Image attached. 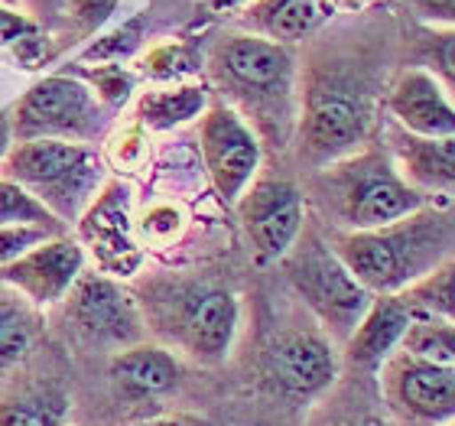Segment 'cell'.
<instances>
[{"mask_svg": "<svg viewBox=\"0 0 455 426\" xmlns=\"http://www.w3.org/2000/svg\"><path fill=\"white\" fill-rule=\"evenodd\" d=\"M364 56L341 46L329 56L319 52L299 78L293 143L309 170H323L368 143L380 85L374 66H364Z\"/></svg>", "mask_w": 455, "mask_h": 426, "instance_id": "1", "label": "cell"}, {"mask_svg": "<svg viewBox=\"0 0 455 426\" xmlns=\"http://www.w3.org/2000/svg\"><path fill=\"white\" fill-rule=\"evenodd\" d=\"M209 78L225 105L251 124L260 143L283 150L293 143L299 117V72L290 46L228 29L212 39Z\"/></svg>", "mask_w": 455, "mask_h": 426, "instance_id": "2", "label": "cell"}, {"mask_svg": "<svg viewBox=\"0 0 455 426\" xmlns=\"http://www.w3.org/2000/svg\"><path fill=\"white\" fill-rule=\"evenodd\" d=\"M329 245L371 296H397L452 261L455 221L449 202L423 205L384 228L332 231Z\"/></svg>", "mask_w": 455, "mask_h": 426, "instance_id": "3", "label": "cell"}, {"mask_svg": "<svg viewBox=\"0 0 455 426\" xmlns=\"http://www.w3.org/2000/svg\"><path fill=\"white\" fill-rule=\"evenodd\" d=\"M309 192L332 231H371L429 205V196L397 173L390 153L371 143L315 170Z\"/></svg>", "mask_w": 455, "mask_h": 426, "instance_id": "4", "label": "cell"}, {"mask_svg": "<svg viewBox=\"0 0 455 426\" xmlns=\"http://www.w3.org/2000/svg\"><path fill=\"white\" fill-rule=\"evenodd\" d=\"M133 296L143 313V326L160 335V345L180 349L199 365H219L228 358L241 329V303L228 286L166 277Z\"/></svg>", "mask_w": 455, "mask_h": 426, "instance_id": "5", "label": "cell"}, {"mask_svg": "<svg viewBox=\"0 0 455 426\" xmlns=\"http://www.w3.org/2000/svg\"><path fill=\"white\" fill-rule=\"evenodd\" d=\"M0 176L27 189L59 225H72L105 186V160L82 143L27 141L7 150Z\"/></svg>", "mask_w": 455, "mask_h": 426, "instance_id": "6", "label": "cell"}, {"mask_svg": "<svg viewBox=\"0 0 455 426\" xmlns=\"http://www.w3.org/2000/svg\"><path fill=\"white\" fill-rule=\"evenodd\" d=\"M280 264H283L299 300L319 319V329L332 342L345 345L361 316L368 313L374 296L351 277L348 267L341 264L325 231L306 221L293 247L280 257Z\"/></svg>", "mask_w": 455, "mask_h": 426, "instance_id": "7", "label": "cell"}, {"mask_svg": "<svg viewBox=\"0 0 455 426\" xmlns=\"http://www.w3.org/2000/svg\"><path fill=\"white\" fill-rule=\"evenodd\" d=\"M111 114V108L101 105L82 78L46 76L33 82L10 108V131L13 143L66 141L95 147L98 141H105Z\"/></svg>", "mask_w": 455, "mask_h": 426, "instance_id": "8", "label": "cell"}, {"mask_svg": "<svg viewBox=\"0 0 455 426\" xmlns=\"http://www.w3.org/2000/svg\"><path fill=\"white\" fill-rule=\"evenodd\" d=\"M59 306L68 329L88 345L121 351L147 335L137 296L108 274H82Z\"/></svg>", "mask_w": 455, "mask_h": 426, "instance_id": "9", "label": "cell"}, {"mask_svg": "<svg viewBox=\"0 0 455 426\" xmlns=\"http://www.w3.org/2000/svg\"><path fill=\"white\" fill-rule=\"evenodd\" d=\"M380 398L390 417L403 426H452L455 420V365H436L394 351L378 368Z\"/></svg>", "mask_w": 455, "mask_h": 426, "instance_id": "10", "label": "cell"}, {"mask_svg": "<svg viewBox=\"0 0 455 426\" xmlns=\"http://www.w3.org/2000/svg\"><path fill=\"white\" fill-rule=\"evenodd\" d=\"M199 147L215 192L221 196V202L235 205L260 173V160H264L260 137L251 131V124L241 114L219 101L202 114Z\"/></svg>", "mask_w": 455, "mask_h": 426, "instance_id": "11", "label": "cell"}, {"mask_svg": "<svg viewBox=\"0 0 455 426\" xmlns=\"http://www.w3.org/2000/svg\"><path fill=\"white\" fill-rule=\"evenodd\" d=\"M235 205L260 264L280 261L306 225L303 192L290 180H274V176L254 180Z\"/></svg>", "mask_w": 455, "mask_h": 426, "instance_id": "12", "label": "cell"}, {"mask_svg": "<svg viewBox=\"0 0 455 426\" xmlns=\"http://www.w3.org/2000/svg\"><path fill=\"white\" fill-rule=\"evenodd\" d=\"M133 196L121 180H108L88 209L78 215V245L92 247L101 274L133 277L140 267V247L133 237Z\"/></svg>", "mask_w": 455, "mask_h": 426, "instance_id": "13", "label": "cell"}, {"mask_svg": "<svg viewBox=\"0 0 455 426\" xmlns=\"http://www.w3.org/2000/svg\"><path fill=\"white\" fill-rule=\"evenodd\" d=\"M267 374L290 398H319L339 381L341 351L323 329L280 332L267 349Z\"/></svg>", "mask_w": 455, "mask_h": 426, "instance_id": "14", "label": "cell"}, {"mask_svg": "<svg viewBox=\"0 0 455 426\" xmlns=\"http://www.w3.org/2000/svg\"><path fill=\"white\" fill-rule=\"evenodd\" d=\"M85 274V247L78 237L56 235L0 267V284L17 290L33 309H52L68 296L78 277Z\"/></svg>", "mask_w": 455, "mask_h": 426, "instance_id": "15", "label": "cell"}, {"mask_svg": "<svg viewBox=\"0 0 455 426\" xmlns=\"http://www.w3.org/2000/svg\"><path fill=\"white\" fill-rule=\"evenodd\" d=\"M397 127L417 137H455V108L449 88L423 66L403 68L384 95Z\"/></svg>", "mask_w": 455, "mask_h": 426, "instance_id": "16", "label": "cell"}, {"mask_svg": "<svg viewBox=\"0 0 455 426\" xmlns=\"http://www.w3.org/2000/svg\"><path fill=\"white\" fill-rule=\"evenodd\" d=\"M384 150L397 173L423 196L449 199L455 189V137H417L390 124Z\"/></svg>", "mask_w": 455, "mask_h": 426, "instance_id": "17", "label": "cell"}, {"mask_svg": "<svg viewBox=\"0 0 455 426\" xmlns=\"http://www.w3.org/2000/svg\"><path fill=\"white\" fill-rule=\"evenodd\" d=\"M186 378L180 355L160 342H137L131 349L114 351L111 358V381L121 394L133 400L166 398L180 388Z\"/></svg>", "mask_w": 455, "mask_h": 426, "instance_id": "18", "label": "cell"}, {"mask_svg": "<svg viewBox=\"0 0 455 426\" xmlns=\"http://www.w3.org/2000/svg\"><path fill=\"white\" fill-rule=\"evenodd\" d=\"M410 319H413V313L400 296H374L368 313L361 316V322L345 342V358L358 368L378 371L400 349V339H403Z\"/></svg>", "mask_w": 455, "mask_h": 426, "instance_id": "19", "label": "cell"}, {"mask_svg": "<svg viewBox=\"0 0 455 426\" xmlns=\"http://www.w3.org/2000/svg\"><path fill=\"white\" fill-rule=\"evenodd\" d=\"M332 13L329 0H251L241 13V27L244 33L290 46L313 36Z\"/></svg>", "mask_w": 455, "mask_h": 426, "instance_id": "20", "label": "cell"}, {"mask_svg": "<svg viewBox=\"0 0 455 426\" xmlns=\"http://www.w3.org/2000/svg\"><path fill=\"white\" fill-rule=\"evenodd\" d=\"M209 88L205 85H176V88H160V92H147L137 101V124L143 131L163 133L186 127L189 121L202 117L209 108Z\"/></svg>", "mask_w": 455, "mask_h": 426, "instance_id": "21", "label": "cell"}, {"mask_svg": "<svg viewBox=\"0 0 455 426\" xmlns=\"http://www.w3.org/2000/svg\"><path fill=\"white\" fill-rule=\"evenodd\" d=\"M43 316L17 290L0 284V371L17 368L39 335Z\"/></svg>", "mask_w": 455, "mask_h": 426, "instance_id": "22", "label": "cell"}, {"mask_svg": "<svg viewBox=\"0 0 455 426\" xmlns=\"http://www.w3.org/2000/svg\"><path fill=\"white\" fill-rule=\"evenodd\" d=\"M0 43L27 72H36L56 56V49H52L56 39L49 36V29L36 17H29L17 7H0Z\"/></svg>", "mask_w": 455, "mask_h": 426, "instance_id": "23", "label": "cell"}, {"mask_svg": "<svg viewBox=\"0 0 455 426\" xmlns=\"http://www.w3.org/2000/svg\"><path fill=\"white\" fill-rule=\"evenodd\" d=\"M400 351L436 365H455V319L413 316L400 339Z\"/></svg>", "mask_w": 455, "mask_h": 426, "instance_id": "24", "label": "cell"}, {"mask_svg": "<svg viewBox=\"0 0 455 426\" xmlns=\"http://www.w3.org/2000/svg\"><path fill=\"white\" fill-rule=\"evenodd\" d=\"M68 404L56 390H27L0 400V426H68Z\"/></svg>", "mask_w": 455, "mask_h": 426, "instance_id": "25", "label": "cell"}, {"mask_svg": "<svg viewBox=\"0 0 455 426\" xmlns=\"http://www.w3.org/2000/svg\"><path fill=\"white\" fill-rule=\"evenodd\" d=\"M413 316H436V319H455V267L446 261L433 274L397 293Z\"/></svg>", "mask_w": 455, "mask_h": 426, "instance_id": "26", "label": "cell"}, {"mask_svg": "<svg viewBox=\"0 0 455 426\" xmlns=\"http://www.w3.org/2000/svg\"><path fill=\"white\" fill-rule=\"evenodd\" d=\"M117 4H121V0H62L56 20H52L59 27L56 39H72V43H78V39L95 36L98 29L111 20Z\"/></svg>", "mask_w": 455, "mask_h": 426, "instance_id": "27", "label": "cell"}, {"mask_svg": "<svg viewBox=\"0 0 455 426\" xmlns=\"http://www.w3.org/2000/svg\"><path fill=\"white\" fill-rule=\"evenodd\" d=\"M4 225H43L52 228V231H62V225L27 189H20L17 182L0 176V228Z\"/></svg>", "mask_w": 455, "mask_h": 426, "instance_id": "28", "label": "cell"}, {"mask_svg": "<svg viewBox=\"0 0 455 426\" xmlns=\"http://www.w3.org/2000/svg\"><path fill=\"white\" fill-rule=\"evenodd\" d=\"M140 39H143V23H140V17H133V20H127L124 27L111 29L108 36H98L95 43L82 52V59H92L98 66H121L124 59H131L133 52H137Z\"/></svg>", "mask_w": 455, "mask_h": 426, "instance_id": "29", "label": "cell"}, {"mask_svg": "<svg viewBox=\"0 0 455 426\" xmlns=\"http://www.w3.org/2000/svg\"><path fill=\"white\" fill-rule=\"evenodd\" d=\"M85 85L92 88L98 95V101L105 108H111V111H117V108L131 98L133 92V76L127 72L124 66H98V68H88L85 72Z\"/></svg>", "mask_w": 455, "mask_h": 426, "instance_id": "30", "label": "cell"}, {"mask_svg": "<svg viewBox=\"0 0 455 426\" xmlns=\"http://www.w3.org/2000/svg\"><path fill=\"white\" fill-rule=\"evenodd\" d=\"M140 66L150 78H182L196 72V56L182 43H166V46L153 49Z\"/></svg>", "mask_w": 455, "mask_h": 426, "instance_id": "31", "label": "cell"}, {"mask_svg": "<svg viewBox=\"0 0 455 426\" xmlns=\"http://www.w3.org/2000/svg\"><path fill=\"white\" fill-rule=\"evenodd\" d=\"M427 33V72L443 82V85L452 92V76H455V39H452V27H423Z\"/></svg>", "mask_w": 455, "mask_h": 426, "instance_id": "32", "label": "cell"}, {"mask_svg": "<svg viewBox=\"0 0 455 426\" xmlns=\"http://www.w3.org/2000/svg\"><path fill=\"white\" fill-rule=\"evenodd\" d=\"M56 235H62V231H52V228L43 225H4L0 228V267L13 264L17 257H23L27 251H33L36 245Z\"/></svg>", "mask_w": 455, "mask_h": 426, "instance_id": "33", "label": "cell"}, {"mask_svg": "<svg viewBox=\"0 0 455 426\" xmlns=\"http://www.w3.org/2000/svg\"><path fill=\"white\" fill-rule=\"evenodd\" d=\"M423 27H452L455 0H407Z\"/></svg>", "mask_w": 455, "mask_h": 426, "instance_id": "34", "label": "cell"}, {"mask_svg": "<svg viewBox=\"0 0 455 426\" xmlns=\"http://www.w3.org/2000/svg\"><path fill=\"white\" fill-rule=\"evenodd\" d=\"M176 228H180V215H176V209H170V205H156V209L147 212L140 231L150 237V241H166V237L176 235Z\"/></svg>", "mask_w": 455, "mask_h": 426, "instance_id": "35", "label": "cell"}, {"mask_svg": "<svg viewBox=\"0 0 455 426\" xmlns=\"http://www.w3.org/2000/svg\"><path fill=\"white\" fill-rule=\"evenodd\" d=\"M20 4H27V7L33 10V13H29V17H36L39 23H43V27H46V17H49V20H56V13H59V4H62V0H20Z\"/></svg>", "mask_w": 455, "mask_h": 426, "instance_id": "36", "label": "cell"}, {"mask_svg": "<svg viewBox=\"0 0 455 426\" xmlns=\"http://www.w3.org/2000/svg\"><path fill=\"white\" fill-rule=\"evenodd\" d=\"M133 426H209V423L199 417H189V414H176V417H153V420H143V423H133Z\"/></svg>", "mask_w": 455, "mask_h": 426, "instance_id": "37", "label": "cell"}, {"mask_svg": "<svg viewBox=\"0 0 455 426\" xmlns=\"http://www.w3.org/2000/svg\"><path fill=\"white\" fill-rule=\"evenodd\" d=\"M13 147V131H10V111H0V160Z\"/></svg>", "mask_w": 455, "mask_h": 426, "instance_id": "38", "label": "cell"}, {"mask_svg": "<svg viewBox=\"0 0 455 426\" xmlns=\"http://www.w3.org/2000/svg\"><path fill=\"white\" fill-rule=\"evenodd\" d=\"M339 426H390V423L380 417V414H358V417H348Z\"/></svg>", "mask_w": 455, "mask_h": 426, "instance_id": "39", "label": "cell"}, {"mask_svg": "<svg viewBox=\"0 0 455 426\" xmlns=\"http://www.w3.org/2000/svg\"><path fill=\"white\" fill-rule=\"evenodd\" d=\"M251 0H205V7L209 10H215V13H225V10H244Z\"/></svg>", "mask_w": 455, "mask_h": 426, "instance_id": "40", "label": "cell"}, {"mask_svg": "<svg viewBox=\"0 0 455 426\" xmlns=\"http://www.w3.org/2000/svg\"><path fill=\"white\" fill-rule=\"evenodd\" d=\"M0 7H20V0H0Z\"/></svg>", "mask_w": 455, "mask_h": 426, "instance_id": "41", "label": "cell"}, {"mask_svg": "<svg viewBox=\"0 0 455 426\" xmlns=\"http://www.w3.org/2000/svg\"><path fill=\"white\" fill-rule=\"evenodd\" d=\"M329 4L335 7V0H329ZM341 4H355V7H358V0H341Z\"/></svg>", "mask_w": 455, "mask_h": 426, "instance_id": "42", "label": "cell"}]
</instances>
